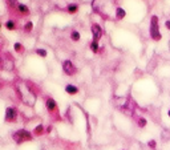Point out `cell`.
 <instances>
[{
    "label": "cell",
    "instance_id": "cell-1",
    "mask_svg": "<svg viewBox=\"0 0 170 150\" xmlns=\"http://www.w3.org/2000/svg\"><path fill=\"white\" fill-rule=\"evenodd\" d=\"M12 138H13V141L16 142L18 145H20V144H23V142H25V141H31V139H32V134L28 132V130L20 129V130H18L16 133H13Z\"/></svg>",
    "mask_w": 170,
    "mask_h": 150
},
{
    "label": "cell",
    "instance_id": "cell-2",
    "mask_svg": "<svg viewBox=\"0 0 170 150\" xmlns=\"http://www.w3.org/2000/svg\"><path fill=\"white\" fill-rule=\"evenodd\" d=\"M150 35H152L153 40H161V33H159L158 23H157L156 16H153V18H152V24H150Z\"/></svg>",
    "mask_w": 170,
    "mask_h": 150
},
{
    "label": "cell",
    "instance_id": "cell-3",
    "mask_svg": "<svg viewBox=\"0 0 170 150\" xmlns=\"http://www.w3.org/2000/svg\"><path fill=\"white\" fill-rule=\"evenodd\" d=\"M63 69H64V73H66L68 76H72V75L76 73L75 65H73L72 61H69V60H65L63 63Z\"/></svg>",
    "mask_w": 170,
    "mask_h": 150
},
{
    "label": "cell",
    "instance_id": "cell-4",
    "mask_svg": "<svg viewBox=\"0 0 170 150\" xmlns=\"http://www.w3.org/2000/svg\"><path fill=\"white\" fill-rule=\"evenodd\" d=\"M16 118H18V112H16V108H7V112H6V120L8 122H13L16 121Z\"/></svg>",
    "mask_w": 170,
    "mask_h": 150
},
{
    "label": "cell",
    "instance_id": "cell-5",
    "mask_svg": "<svg viewBox=\"0 0 170 150\" xmlns=\"http://www.w3.org/2000/svg\"><path fill=\"white\" fill-rule=\"evenodd\" d=\"M92 33H93V40H100L101 35H102V31H101L100 25L98 24H93L92 25Z\"/></svg>",
    "mask_w": 170,
    "mask_h": 150
},
{
    "label": "cell",
    "instance_id": "cell-6",
    "mask_svg": "<svg viewBox=\"0 0 170 150\" xmlns=\"http://www.w3.org/2000/svg\"><path fill=\"white\" fill-rule=\"evenodd\" d=\"M47 109H48V112H56L57 110V104H56V101L53 100V98H48L47 100Z\"/></svg>",
    "mask_w": 170,
    "mask_h": 150
},
{
    "label": "cell",
    "instance_id": "cell-7",
    "mask_svg": "<svg viewBox=\"0 0 170 150\" xmlns=\"http://www.w3.org/2000/svg\"><path fill=\"white\" fill-rule=\"evenodd\" d=\"M65 92L68 93V94H76V93L78 92V88L76 87V85H66L65 87Z\"/></svg>",
    "mask_w": 170,
    "mask_h": 150
},
{
    "label": "cell",
    "instance_id": "cell-8",
    "mask_svg": "<svg viewBox=\"0 0 170 150\" xmlns=\"http://www.w3.org/2000/svg\"><path fill=\"white\" fill-rule=\"evenodd\" d=\"M71 39H72L73 41H78L80 40V33H78L77 31H73L72 33H71Z\"/></svg>",
    "mask_w": 170,
    "mask_h": 150
},
{
    "label": "cell",
    "instance_id": "cell-9",
    "mask_svg": "<svg viewBox=\"0 0 170 150\" xmlns=\"http://www.w3.org/2000/svg\"><path fill=\"white\" fill-rule=\"evenodd\" d=\"M90 49H92V52L96 53L98 51V44H97V40H93L92 44H90Z\"/></svg>",
    "mask_w": 170,
    "mask_h": 150
},
{
    "label": "cell",
    "instance_id": "cell-10",
    "mask_svg": "<svg viewBox=\"0 0 170 150\" xmlns=\"http://www.w3.org/2000/svg\"><path fill=\"white\" fill-rule=\"evenodd\" d=\"M116 15H117L118 19H122V18H125V11L122 8H117V12H116Z\"/></svg>",
    "mask_w": 170,
    "mask_h": 150
},
{
    "label": "cell",
    "instance_id": "cell-11",
    "mask_svg": "<svg viewBox=\"0 0 170 150\" xmlns=\"http://www.w3.org/2000/svg\"><path fill=\"white\" fill-rule=\"evenodd\" d=\"M68 11H69L71 13H75V12L77 11V6H76V4H69V6H68Z\"/></svg>",
    "mask_w": 170,
    "mask_h": 150
},
{
    "label": "cell",
    "instance_id": "cell-12",
    "mask_svg": "<svg viewBox=\"0 0 170 150\" xmlns=\"http://www.w3.org/2000/svg\"><path fill=\"white\" fill-rule=\"evenodd\" d=\"M15 51H16V52H19V53H21L24 51V48L21 46L20 43H16V44H15Z\"/></svg>",
    "mask_w": 170,
    "mask_h": 150
},
{
    "label": "cell",
    "instance_id": "cell-13",
    "mask_svg": "<svg viewBox=\"0 0 170 150\" xmlns=\"http://www.w3.org/2000/svg\"><path fill=\"white\" fill-rule=\"evenodd\" d=\"M43 130H44V126H43V125H39V126L35 129V134H36V136H40L41 133H43Z\"/></svg>",
    "mask_w": 170,
    "mask_h": 150
},
{
    "label": "cell",
    "instance_id": "cell-14",
    "mask_svg": "<svg viewBox=\"0 0 170 150\" xmlns=\"http://www.w3.org/2000/svg\"><path fill=\"white\" fill-rule=\"evenodd\" d=\"M137 124H138V126L144 127L145 125H146V120H145L144 117H140V118H138V121H137Z\"/></svg>",
    "mask_w": 170,
    "mask_h": 150
},
{
    "label": "cell",
    "instance_id": "cell-15",
    "mask_svg": "<svg viewBox=\"0 0 170 150\" xmlns=\"http://www.w3.org/2000/svg\"><path fill=\"white\" fill-rule=\"evenodd\" d=\"M19 11L20 12H23V13H28V8H27L25 6H24V4H19Z\"/></svg>",
    "mask_w": 170,
    "mask_h": 150
},
{
    "label": "cell",
    "instance_id": "cell-16",
    "mask_svg": "<svg viewBox=\"0 0 170 150\" xmlns=\"http://www.w3.org/2000/svg\"><path fill=\"white\" fill-rule=\"evenodd\" d=\"M36 53H37L39 56H41V57H45V56H47V51H45V49H37V51H36Z\"/></svg>",
    "mask_w": 170,
    "mask_h": 150
},
{
    "label": "cell",
    "instance_id": "cell-17",
    "mask_svg": "<svg viewBox=\"0 0 170 150\" xmlns=\"http://www.w3.org/2000/svg\"><path fill=\"white\" fill-rule=\"evenodd\" d=\"M6 27H7L8 29H15V23L9 20V21H7V23H6Z\"/></svg>",
    "mask_w": 170,
    "mask_h": 150
},
{
    "label": "cell",
    "instance_id": "cell-18",
    "mask_svg": "<svg viewBox=\"0 0 170 150\" xmlns=\"http://www.w3.org/2000/svg\"><path fill=\"white\" fill-rule=\"evenodd\" d=\"M32 28H33V24L29 21V23H27V25H25V32H29Z\"/></svg>",
    "mask_w": 170,
    "mask_h": 150
},
{
    "label": "cell",
    "instance_id": "cell-19",
    "mask_svg": "<svg viewBox=\"0 0 170 150\" xmlns=\"http://www.w3.org/2000/svg\"><path fill=\"white\" fill-rule=\"evenodd\" d=\"M147 145H149L150 147H153V149H154V147H156V141H150Z\"/></svg>",
    "mask_w": 170,
    "mask_h": 150
},
{
    "label": "cell",
    "instance_id": "cell-20",
    "mask_svg": "<svg viewBox=\"0 0 170 150\" xmlns=\"http://www.w3.org/2000/svg\"><path fill=\"white\" fill-rule=\"evenodd\" d=\"M166 28L170 29V21H166Z\"/></svg>",
    "mask_w": 170,
    "mask_h": 150
},
{
    "label": "cell",
    "instance_id": "cell-21",
    "mask_svg": "<svg viewBox=\"0 0 170 150\" xmlns=\"http://www.w3.org/2000/svg\"><path fill=\"white\" fill-rule=\"evenodd\" d=\"M167 114H169V117H170V110H169V112H167Z\"/></svg>",
    "mask_w": 170,
    "mask_h": 150
},
{
    "label": "cell",
    "instance_id": "cell-22",
    "mask_svg": "<svg viewBox=\"0 0 170 150\" xmlns=\"http://www.w3.org/2000/svg\"><path fill=\"white\" fill-rule=\"evenodd\" d=\"M169 49H170V41H169Z\"/></svg>",
    "mask_w": 170,
    "mask_h": 150
}]
</instances>
